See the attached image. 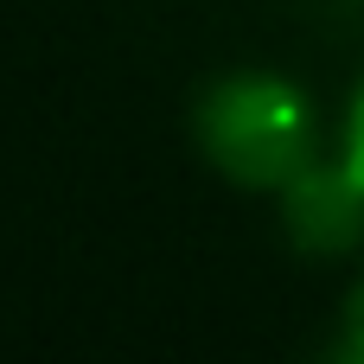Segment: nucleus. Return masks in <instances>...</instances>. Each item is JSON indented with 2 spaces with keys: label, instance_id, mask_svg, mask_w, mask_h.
I'll return each mask as SVG.
<instances>
[{
  "label": "nucleus",
  "instance_id": "f257e3e1",
  "mask_svg": "<svg viewBox=\"0 0 364 364\" xmlns=\"http://www.w3.org/2000/svg\"><path fill=\"white\" fill-rule=\"evenodd\" d=\"M198 147L237 186H294L314 166V115L288 77L237 70L198 102Z\"/></svg>",
  "mask_w": 364,
  "mask_h": 364
},
{
  "label": "nucleus",
  "instance_id": "7ed1b4c3",
  "mask_svg": "<svg viewBox=\"0 0 364 364\" xmlns=\"http://www.w3.org/2000/svg\"><path fill=\"white\" fill-rule=\"evenodd\" d=\"M346 358H364V275L346 301Z\"/></svg>",
  "mask_w": 364,
  "mask_h": 364
},
{
  "label": "nucleus",
  "instance_id": "f03ea898",
  "mask_svg": "<svg viewBox=\"0 0 364 364\" xmlns=\"http://www.w3.org/2000/svg\"><path fill=\"white\" fill-rule=\"evenodd\" d=\"M339 166H346V179L364 192V90L352 96V115H346V160Z\"/></svg>",
  "mask_w": 364,
  "mask_h": 364
}]
</instances>
